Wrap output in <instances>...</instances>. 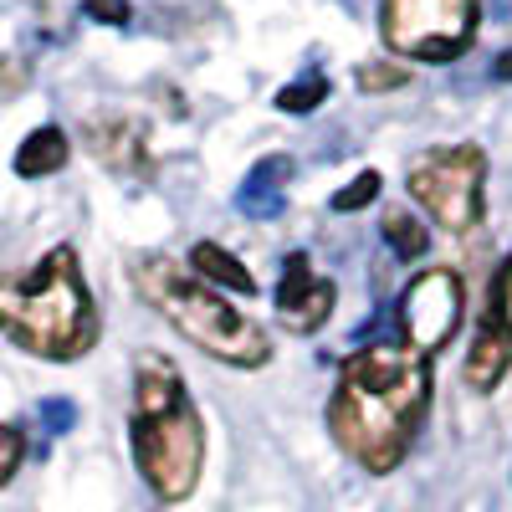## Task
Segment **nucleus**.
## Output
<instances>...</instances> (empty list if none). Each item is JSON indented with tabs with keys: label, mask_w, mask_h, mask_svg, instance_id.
Wrapping results in <instances>:
<instances>
[{
	"label": "nucleus",
	"mask_w": 512,
	"mask_h": 512,
	"mask_svg": "<svg viewBox=\"0 0 512 512\" xmlns=\"http://www.w3.org/2000/svg\"><path fill=\"white\" fill-rule=\"evenodd\" d=\"M82 11L103 26H128V0H82Z\"/></svg>",
	"instance_id": "obj_19"
},
{
	"label": "nucleus",
	"mask_w": 512,
	"mask_h": 512,
	"mask_svg": "<svg viewBox=\"0 0 512 512\" xmlns=\"http://www.w3.org/2000/svg\"><path fill=\"white\" fill-rule=\"evenodd\" d=\"M492 77H497V82H512V47H507V52L492 62Z\"/></svg>",
	"instance_id": "obj_22"
},
{
	"label": "nucleus",
	"mask_w": 512,
	"mask_h": 512,
	"mask_svg": "<svg viewBox=\"0 0 512 512\" xmlns=\"http://www.w3.org/2000/svg\"><path fill=\"white\" fill-rule=\"evenodd\" d=\"M431 354H420L405 333L369 338L338 364L328 395V436L369 477H390L415 451L431 415Z\"/></svg>",
	"instance_id": "obj_1"
},
{
	"label": "nucleus",
	"mask_w": 512,
	"mask_h": 512,
	"mask_svg": "<svg viewBox=\"0 0 512 512\" xmlns=\"http://www.w3.org/2000/svg\"><path fill=\"white\" fill-rule=\"evenodd\" d=\"M72 144L57 123H41L36 134H26V144L16 149V175L21 180H41V175H57V169L67 164Z\"/></svg>",
	"instance_id": "obj_13"
},
{
	"label": "nucleus",
	"mask_w": 512,
	"mask_h": 512,
	"mask_svg": "<svg viewBox=\"0 0 512 512\" xmlns=\"http://www.w3.org/2000/svg\"><path fill=\"white\" fill-rule=\"evenodd\" d=\"M88 144H93V154H98L108 169H118V175H128V180L154 175L149 134H144L139 118H123V113H113V118H88Z\"/></svg>",
	"instance_id": "obj_10"
},
{
	"label": "nucleus",
	"mask_w": 512,
	"mask_h": 512,
	"mask_svg": "<svg viewBox=\"0 0 512 512\" xmlns=\"http://www.w3.org/2000/svg\"><path fill=\"white\" fill-rule=\"evenodd\" d=\"M128 277H134L139 297L144 303L175 328L185 344H195L200 354H210L216 364H231V369H262L272 359V338L267 328L246 318L241 308H231V297L205 287L185 262H175V256L164 251H144L134 256V267H128Z\"/></svg>",
	"instance_id": "obj_4"
},
{
	"label": "nucleus",
	"mask_w": 512,
	"mask_h": 512,
	"mask_svg": "<svg viewBox=\"0 0 512 512\" xmlns=\"http://www.w3.org/2000/svg\"><path fill=\"white\" fill-rule=\"evenodd\" d=\"M21 461H26V436L16 431V425H0V487H11Z\"/></svg>",
	"instance_id": "obj_18"
},
{
	"label": "nucleus",
	"mask_w": 512,
	"mask_h": 512,
	"mask_svg": "<svg viewBox=\"0 0 512 512\" xmlns=\"http://www.w3.org/2000/svg\"><path fill=\"white\" fill-rule=\"evenodd\" d=\"M405 82H410V72L405 67H395V62H364L359 72H354V88L359 93H395V88H405Z\"/></svg>",
	"instance_id": "obj_16"
},
{
	"label": "nucleus",
	"mask_w": 512,
	"mask_h": 512,
	"mask_svg": "<svg viewBox=\"0 0 512 512\" xmlns=\"http://www.w3.org/2000/svg\"><path fill=\"white\" fill-rule=\"evenodd\" d=\"M333 303H338V287L313 272L308 251H287L282 282H277V323H282L287 333H303V338H308V333H318V328L328 323Z\"/></svg>",
	"instance_id": "obj_9"
},
{
	"label": "nucleus",
	"mask_w": 512,
	"mask_h": 512,
	"mask_svg": "<svg viewBox=\"0 0 512 512\" xmlns=\"http://www.w3.org/2000/svg\"><path fill=\"white\" fill-rule=\"evenodd\" d=\"M41 420H47L52 431L62 436V431H72V420H77V405H72V400H41Z\"/></svg>",
	"instance_id": "obj_20"
},
{
	"label": "nucleus",
	"mask_w": 512,
	"mask_h": 512,
	"mask_svg": "<svg viewBox=\"0 0 512 512\" xmlns=\"http://www.w3.org/2000/svg\"><path fill=\"white\" fill-rule=\"evenodd\" d=\"M507 369H512V251L502 256V267L492 272L487 308H482L472 349H466L461 379H466V390L492 395L497 384L507 379Z\"/></svg>",
	"instance_id": "obj_8"
},
{
	"label": "nucleus",
	"mask_w": 512,
	"mask_h": 512,
	"mask_svg": "<svg viewBox=\"0 0 512 512\" xmlns=\"http://www.w3.org/2000/svg\"><path fill=\"white\" fill-rule=\"evenodd\" d=\"M26 82H31V67H26V62H0V98L21 93Z\"/></svg>",
	"instance_id": "obj_21"
},
{
	"label": "nucleus",
	"mask_w": 512,
	"mask_h": 512,
	"mask_svg": "<svg viewBox=\"0 0 512 512\" xmlns=\"http://www.w3.org/2000/svg\"><path fill=\"white\" fill-rule=\"evenodd\" d=\"M482 36V0H379V41L405 62H456Z\"/></svg>",
	"instance_id": "obj_6"
},
{
	"label": "nucleus",
	"mask_w": 512,
	"mask_h": 512,
	"mask_svg": "<svg viewBox=\"0 0 512 512\" xmlns=\"http://www.w3.org/2000/svg\"><path fill=\"white\" fill-rule=\"evenodd\" d=\"M461 318H466V287H461V277L451 267L415 272L405 282V292H400V308H395L400 333L410 338L420 354H431V359L456 338Z\"/></svg>",
	"instance_id": "obj_7"
},
{
	"label": "nucleus",
	"mask_w": 512,
	"mask_h": 512,
	"mask_svg": "<svg viewBox=\"0 0 512 512\" xmlns=\"http://www.w3.org/2000/svg\"><path fill=\"white\" fill-rule=\"evenodd\" d=\"M384 241H390L395 256H405V262H420L425 246H431V231L415 216H405V210H390V216H384Z\"/></svg>",
	"instance_id": "obj_15"
},
{
	"label": "nucleus",
	"mask_w": 512,
	"mask_h": 512,
	"mask_svg": "<svg viewBox=\"0 0 512 512\" xmlns=\"http://www.w3.org/2000/svg\"><path fill=\"white\" fill-rule=\"evenodd\" d=\"M292 180V159L287 154H267V159H256L251 164V175L241 180V190H236V205L246 210V216H256V221H272V216H282V185Z\"/></svg>",
	"instance_id": "obj_11"
},
{
	"label": "nucleus",
	"mask_w": 512,
	"mask_h": 512,
	"mask_svg": "<svg viewBox=\"0 0 512 512\" xmlns=\"http://www.w3.org/2000/svg\"><path fill=\"white\" fill-rule=\"evenodd\" d=\"M205 287H216V292H236V297H251L256 292V277L241 267V256H231L226 246H216V241H195L190 246V262H185Z\"/></svg>",
	"instance_id": "obj_12"
},
{
	"label": "nucleus",
	"mask_w": 512,
	"mask_h": 512,
	"mask_svg": "<svg viewBox=\"0 0 512 512\" xmlns=\"http://www.w3.org/2000/svg\"><path fill=\"white\" fill-rule=\"evenodd\" d=\"M128 446L134 466L159 502H185L205 472V420L185 390L175 359L139 354L134 359V410H128Z\"/></svg>",
	"instance_id": "obj_2"
},
{
	"label": "nucleus",
	"mask_w": 512,
	"mask_h": 512,
	"mask_svg": "<svg viewBox=\"0 0 512 512\" xmlns=\"http://www.w3.org/2000/svg\"><path fill=\"white\" fill-rule=\"evenodd\" d=\"M379 169H364V175H354L344 190H338L333 195V210H338V216H349V210H364V205H374L379 200Z\"/></svg>",
	"instance_id": "obj_17"
},
{
	"label": "nucleus",
	"mask_w": 512,
	"mask_h": 512,
	"mask_svg": "<svg viewBox=\"0 0 512 512\" xmlns=\"http://www.w3.org/2000/svg\"><path fill=\"white\" fill-rule=\"evenodd\" d=\"M405 190L446 236L477 231L487 216V149L482 144L425 149L405 169Z\"/></svg>",
	"instance_id": "obj_5"
},
{
	"label": "nucleus",
	"mask_w": 512,
	"mask_h": 512,
	"mask_svg": "<svg viewBox=\"0 0 512 512\" xmlns=\"http://www.w3.org/2000/svg\"><path fill=\"white\" fill-rule=\"evenodd\" d=\"M272 103H277V113L303 118V113H313V108L328 103V77H323V72H303L297 82H287V88H282Z\"/></svg>",
	"instance_id": "obj_14"
},
{
	"label": "nucleus",
	"mask_w": 512,
	"mask_h": 512,
	"mask_svg": "<svg viewBox=\"0 0 512 512\" xmlns=\"http://www.w3.org/2000/svg\"><path fill=\"white\" fill-rule=\"evenodd\" d=\"M0 333L52 364H72L98 344L103 323L72 246H52L36 267L0 277Z\"/></svg>",
	"instance_id": "obj_3"
}]
</instances>
